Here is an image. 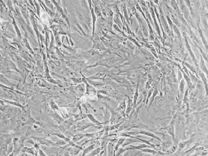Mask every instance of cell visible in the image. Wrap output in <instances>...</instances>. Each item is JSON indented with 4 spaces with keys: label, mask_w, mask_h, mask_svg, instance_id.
I'll use <instances>...</instances> for the list:
<instances>
[{
    "label": "cell",
    "mask_w": 208,
    "mask_h": 156,
    "mask_svg": "<svg viewBox=\"0 0 208 156\" xmlns=\"http://www.w3.org/2000/svg\"><path fill=\"white\" fill-rule=\"evenodd\" d=\"M126 134L130 135H137V134H140V135H144L148 136V137H152L153 139H155L156 140H158L159 141H161V139L159 138V137H157V135H155V134H154L153 133H152L151 131H148L146 130H140L139 131H134V132H127L126 133Z\"/></svg>",
    "instance_id": "1"
},
{
    "label": "cell",
    "mask_w": 208,
    "mask_h": 156,
    "mask_svg": "<svg viewBox=\"0 0 208 156\" xmlns=\"http://www.w3.org/2000/svg\"><path fill=\"white\" fill-rule=\"evenodd\" d=\"M34 139H36V140L40 143V144H42V145L54 146H55V143H53V142H52L51 140H49V139L46 138H42V137H35Z\"/></svg>",
    "instance_id": "2"
},
{
    "label": "cell",
    "mask_w": 208,
    "mask_h": 156,
    "mask_svg": "<svg viewBox=\"0 0 208 156\" xmlns=\"http://www.w3.org/2000/svg\"><path fill=\"white\" fill-rule=\"evenodd\" d=\"M174 122H175V120L172 119V120L171 122V123L169 124V125H168L167 127H165V129L167 130L168 134H170L172 136L173 140L175 139V137H174V136H175L174 135Z\"/></svg>",
    "instance_id": "3"
},
{
    "label": "cell",
    "mask_w": 208,
    "mask_h": 156,
    "mask_svg": "<svg viewBox=\"0 0 208 156\" xmlns=\"http://www.w3.org/2000/svg\"><path fill=\"white\" fill-rule=\"evenodd\" d=\"M138 97H139V83L137 84V87H136V90H135V95H134V98H133V107H132V109H133V111H132L131 115L130 117L132 116V114H133L135 111V108L137 107V100H138Z\"/></svg>",
    "instance_id": "4"
},
{
    "label": "cell",
    "mask_w": 208,
    "mask_h": 156,
    "mask_svg": "<svg viewBox=\"0 0 208 156\" xmlns=\"http://www.w3.org/2000/svg\"><path fill=\"white\" fill-rule=\"evenodd\" d=\"M22 152L24 153H29V154H32L33 155H38L37 153L38 151H36L35 150V148H27V147H23L22 149Z\"/></svg>",
    "instance_id": "5"
},
{
    "label": "cell",
    "mask_w": 208,
    "mask_h": 156,
    "mask_svg": "<svg viewBox=\"0 0 208 156\" xmlns=\"http://www.w3.org/2000/svg\"><path fill=\"white\" fill-rule=\"evenodd\" d=\"M90 8H91V15H92V37H94V35L95 31V23H96V14L94 12V9L92 8L91 4L90 5Z\"/></svg>",
    "instance_id": "6"
},
{
    "label": "cell",
    "mask_w": 208,
    "mask_h": 156,
    "mask_svg": "<svg viewBox=\"0 0 208 156\" xmlns=\"http://www.w3.org/2000/svg\"><path fill=\"white\" fill-rule=\"evenodd\" d=\"M184 36H185V44H186V47H187V49L188 51H189V54L191 55V56L192 57V59H193V61L195 62V63L196 64V59H195V55H194V53L193 52H192V50H191V46L190 45H189V42H188V40H187V36L185 34H184Z\"/></svg>",
    "instance_id": "7"
},
{
    "label": "cell",
    "mask_w": 208,
    "mask_h": 156,
    "mask_svg": "<svg viewBox=\"0 0 208 156\" xmlns=\"http://www.w3.org/2000/svg\"><path fill=\"white\" fill-rule=\"evenodd\" d=\"M87 116L88 117V119H89L91 122H93L95 125H97V126H100L104 124V123H103V122H100V121H98V120H96V119L94 118V116L92 114H87Z\"/></svg>",
    "instance_id": "8"
},
{
    "label": "cell",
    "mask_w": 208,
    "mask_h": 156,
    "mask_svg": "<svg viewBox=\"0 0 208 156\" xmlns=\"http://www.w3.org/2000/svg\"><path fill=\"white\" fill-rule=\"evenodd\" d=\"M67 151H68L69 152V154L70 155H72V156H75L77 155L79 153V152L81 151L80 149L78 148L75 147H70L69 148L67 149Z\"/></svg>",
    "instance_id": "9"
},
{
    "label": "cell",
    "mask_w": 208,
    "mask_h": 156,
    "mask_svg": "<svg viewBox=\"0 0 208 156\" xmlns=\"http://www.w3.org/2000/svg\"><path fill=\"white\" fill-rule=\"evenodd\" d=\"M96 146V144H91V145L88 146V147H87L86 148L83 149V154H82V155L81 156H85L87 155L88 153L91 152V151H92V150L94 149V148Z\"/></svg>",
    "instance_id": "10"
},
{
    "label": "cell",
    "mask_w": 208,
    "mask_h": 156,
    "mask_svg": "<svg viewBox=\"0 0 208 156\" xmlns=\"http://www.w3.org/2000/svg\"><path fill=\"white\" fill-rule=\"evenodd\" d=\"M125 140H126V139H125L124 137H121V138H120L117 140V143H116V145L115 146V148H114V150H115V153H116V152L117 151L118 149L120 148V146H122V144L124 143Z\"/></svg>",
    "instance_id": "11"
},
{
    "label": "cell",
    "mask_w": 208,
    "mask_h": 156,
    "mask_svg": "<svg viewBox=\"0 0 208 156\" xmlns=\"http://www.w3.org/2000/svg\"><path fill=\"white\" fill-rule=\"evenodd\" d=\"M130 147H131L133 150H140L143 148H151L150 146L147 145L146 144H140V145H137V146H133L132 144H130Z\"/></svg>",
    "instance_id": "12"
},
{
    "label": "cell",
    "mask_w": 208,
    "mask_h": 156,
    "mask_svg": "<svg viewBox=\"0 0 208 156\" xmlns=\"http://www.w3.org/2000/svg\"><path fill=\"white\" fill-rule=\"evenodd\" d=\"M102 150H103V149L102 148V147H98L97 148L94 149L92 151H91V152H90L88 156H95L96 155H98L99 154H100V152Z\"/></svg>",
    "instance_id": "13"
},
{
    "label": "cell",
    "mask_w": 208,
    "mask_h": 156,
    "mask_svg": "<svg viewBox=\"0 0 208 156\" xmlns=\"http://www.w3.org/2000/svg\"><path fill=\"white\" fill-rule=\"evenodd\" d=\"M140 151H141L142 152L148 153V154H157V153H159V154H164L163 153L155 151V150H152V149L151 150H149V149L143 148V149H142V150H140Z\"/></svg>",
    "instance_id": "14"
},
{
    "label": "cell",
    "mask_w": 208,
    "mask_h": 156,
    "mask_svg": "<svg viewBox=\"0 0 208 156\" xmlns=\"http://www.w3.org/2000/svg\"><path fill=\"white\" fill-rule=\"evenodd\" d=\"M198 72H199V73H198L199 75H200L201 78H202V79L203 80L204 83L205 85H206V93H207V78H206V76H205V75H204V73H203V72H201L200 70H198Z\"/></svg>",
    "instance_id": "15"
},
{
    "label": "cell",
    "mask_w": 208,
    "mask_h": 156,
    "mask_svg": "<svg viewBox=\"0 0 208 156\" xmlns=\"http://www.w3.org/2000/svg\"><path fill=\"white\" fill-rule=\"evenodd\" d=\"M192 140V139H191V140H185V141H182V142H180V143H179V144H178V148H179V149H183L184 148L187 146V144H189L191 143V140Z\"/></svg>",
    "instance_id": "16"
},
{
    "label": "cell",
    "mask_w": 208,
    "mask_h": 156,
    "mask_svg": "<svg viewBox=\"0 0 208 156\" xmlns=\"http://www.w3.org/2000/svg\"><path fill=\"white\" fill-rule=\"evenodd\" d=\"M150 11H151V13H152V15L153 16V18H154V22H155V28L157 29V32H158L159 33V36H161V34H160V31H159V27H158V25H157V22H156V19H155V13H154V10H153L152 8H151L150 9Z\"/></svg>",
    "instance_id": "17"
},
{
    "label": "cell",
    "mask_w": 208,
    "mask_h": 156,
    "mask_svg": "<svg viewBox=\"0 0 208 156\" xmlns=\"http://www.w3.org/2000/svg\"><path fill=\"white\" fill-rule=\"evenodd\" d=\"M182 74H183V78L185 79V80H186L187 82L188 86H189V87H191V86H192V82H191V78H189V75H187V74H185L183 71H182Z\"/></svg>",
    "instance_id": "18"
},
{
    "label": "cell",
    "mask_w": 208,
    "mask_h": 156,
    "mask_svg": "<svg viewBox=\"0 0 208 156\" xmlns=\"http://www.w3.org/2000/svg\"><path fill=\"white\" fill-rule=\"evenodd\" d=\"M157 93H158V91H157V88H155V89H154V92H152V100H150V104H149V107H148V110L149 108H150V107H151L152 104L153 102H154V99H155V96H157Z\"/></svg>",
    "instance_id": "19"
},
{
    "label": "cell",
    "mask_w": 208,
    "mask_h": 156,
    "mask_svg": "<svg viewBox=\"0 0 208 156\" xmlns=\"http://www.w3.org/2000/svg\"><path fill=\"white\" fill-rule=\"evenodd\" d=\"M53 119H54L55 121H57L58 122V124H61L62 122H64V119H62L61 117H60L57 113H54V115L53 116Z\"/></svg>",
    "instance_id": "20"
},
{
    "label": "cell",
    "mask_w": 208,
    "mask_h": 156,
    "mask_svg": "<svg viewBox=\"0 0 208 156\" xmlns=\"http://www.w3.org/2000/svg\"><path fill=\"white\" fill-rule=\"evenodd\" d=\"M50 107H51V109L53 111H59V107L57 106V105L55 103V102L53 100H51L50 101Z\"/></svg>",
    "instance_id": "21"
},
{
    "label": "cell",
    "mask_w": 208,
    "mask_h": 156,
    "mask_svg": "<svg viewBox=\"0 0 208 156\" xmlns=\"http://www.w3.org/2000/svg\"><path fill=\"white\" fill-rule=\"evenodd\" d=\"M200 68L202 69V70L203 72H204L206 74H207V68H206V66L205 65V63L204 62L203 59L201 58V61H200Z\"/></svg>",
    "instance_id": "22"
},
{
    "label": "cell",
    "mask_w": 208,
    "mask_h": 156,
    "mask_svg": "<svg viewBox=\"0 0 208 156\" xmlns=\"http://www.w3.org/2000/svg\"><path fill=\"white\" fill-rule=\"evenodd\" d=\"M185 80L184 79H182L180 81H179V91H180L181 94L183 93L184 88H185Z\"/></svg>",
    "instance_id": "23"
},
{
    "label": "cell",
    "mask_w": 208,
    "mask_h": 156,
    "mask_svg": "<svg viewBox=\"0 0 208 156\" xmlns=\"http://www.w3.org/2000/svg\"><path fill=\"white\" fill-rule=\"evenodd\" d=\"M3 100V102H6V103H7L11 104V105H15V106L19 107H21V108H23V107L22 106V105H20V104L19 103H18V102H11V101L6 100Z\"/></svg>",
    "instance_id": "24"
},
{
    "label": "cell",
    "mask_w": 208,
    "mask_h": 156,
    "mask_svg": "<svg viewBox=\"0 0 208 156\" xmlns=\"http://www.w3.org/2000/svg\"><path fill=\"white\" fill-rule=\"evenodd\" d=\"M0 81L2 82L3 84H7V85H12V83L9 82L8 80H7L4 77H3L2 75H0Z\"/></svg>",
    "instance_id": "25"
},
{
    "label": "cell",
    "mask_w": 208,
    "mask_h": 156,
    "mask_svg": "<svg viewBox=\"0 0 208 156\" xmlns=\"http://www.w3.org/2000/svg\"><path fill=\"white\" fill-rule=\"evenodd\" d=\"M122 123H123V122H120V123L117 124L116 125H111V126H109V131H113V130H116V129H118L119 128V126H120Z\"/></svg>",
    "instance_id": "26"
},
{
    "label": "cell",
    "mask_w": 208,
    "mask_h": 156,
    "mask_svg": "<svg viewBox=\"0 0 208 156\" xmlns=\"http://www.w3.org/2000/svg\"><path fill=\"white\" fill-rule=\"evenodd\" d=\"M125 108H126V102H125V101H124V102H123L121 104H120V106L119 107V108H118L117 110H120V111L122 110L123 111V112H124L125 113V110H126V109H125Z\"/></svg>",
    "instance_id": "27"
},
{
    "label": "cell",
    "mask_w": 208,
    "mask_h": 156,
    "mask_svg": "<svg viewBox=\"0 0 208 156\" xmlns=\"http://www.w3.org/2000/svg\"><path fill=\"white\" fill-rule=\"evenodd\" d=\"M184 66H185V67H187V68H189L191 69V70H192V71L193 72L196 73V70L194 69L193 67H192L191 65H190V64H188V63H184Z\"/></svg>",
    "instance_id": "28"
},
{
    "label": "cell",
    "mask_w": 208,
    "mask_h": 156,
    "mask_svg": "<svg viewBox=\"0 0 208 156\" xmlns=\"http://www.w3.org/2000/svg\"><path fill=\"white\" fill-rule=\"evenodd\" d=\"M172 28L174 29V31H175V33H176V34L178 35V36H179V38L181 37V35H180V33L179 32V30L178 29V28H177V27L175 26V25H174V26H172Z\"/></svg>",
    "instance_id": "29"
},
{
    "label": "cell",
    "mask_w": 208,
    "mask_h": 156,
    "mask_svg": "<svg viewBox=\"0 0 208 156\" xmlns=\"http://www.w3.org/2000/svg\"><path fill=\"white\" fill-rule=\"evenodd\" d=\"M178 81H180L182 79V73H181V72L179 70H178Z\"/></svg>",
    "instance_id": "30"
},
{
    "label": "cell",
    "mask_w": 208,
    "mask_h": 156,
    "mask_svg": "<svg viewBox=\"0 0 208 156\" xmlns=\"http://www.w3.org/2000/svg\"><path fill=\"white\" fill-rule=\"evenodd\" d=\"M38 152H39V156H47V155H46V154H44V152L40 148L39 149V151H38Z\"/></svg>",
    "instance_id": "31"
},
{
    "label": "cell",
    "mask_w": 208,
    "mask_h": 156,
    "mask_svg": "<svg viewBox=\"0 0 208 156\" xmlns=\"http://www.w3.org/2000/svg\"><path fill=\"white\" fill-rule=\"evenodd\" d=\"M14 154H14V152H11V154H9V155H8V156H14Z\"/></svg>",
    "instance_id": "32"
},
{
    "label": "cell",
    "mask_w": 208,
    "mask_h": 156,
    "mask_svg": "<svg viewBox=\"0 0 208 156\" xmlns=\"http://www.w3.org/2000/svg\"><path fill=\"white\" fill-rule=\"evenodd\" d=\"M35 156H38V155H35Z\"/></svg>",
    "instance_id": "33"
},
{
    "label": "cell",
    "mask_w": 208,
    "mask_h": 156,
    "mask_svg": "<svg viewBox=\"0 0 208 156\" xmlns=\"http://www.w3.org/2000/svg\"><path fill=\"white\" fill-rule=\"evenodd\" d=\"M124 156H126V155H124Z\"/></svg>",
    "instance_id": "34"
}]
</instances>
